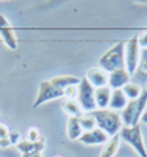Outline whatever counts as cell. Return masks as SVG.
<instances>
[{"instance_id": "obj_11", "label": "cell", "mask_w": 147, "mask_h": 157, "mask_svg": "<svg viewBox=\"0 0 147 157\" xmlns=\"http://www.w3.org/2000/svg\"><path fill=\"white\" fill-rule=\"evenodd\" d=\"M107 72H105L102 68H91L87 72V81L90 82L94 88H102V87H107Z\"/></svg>"}, {"instance_id": "obj_7", "label": "cell", "mask_w": 147, "mask_h": 157, "mask_svg": "<svg viewBox=\"0 0 147 157\" xmlns=\"http://www.w3.org/2000/svg\"><path fill=\"white\" fill-rule=\"evenodd\" d=\"M60 97H65V93L62 90L56 88L50 81H43L40 84V87H38V93H37V97H35L33 107L37 109L38 106H41L44 103L52 101L55 98H60Z\"/></svg>"}, {"instance_id": "obj_22", "label": "cell", "mask_w": 147, "mask_h": 157, "mask_svg": "<svg viewBox=\"0 0 147 157\" xmlns=\"http://www.w3.org/2000/svg\"><path fill=\"white\" fill-rule=\"evenodd\" d=\"M28 141H31V143H37V141H40V140H43L41 135H40V131L35 129V128H31V129L28 131V138H27Z\"/></svg>"}, {"instance_id": "obj_5", "label": "cell", "mask_w": 147, "mask_h": 157, "mask_svg": "<svg viewBox=\"0 0 147 157\" xmlns=\"http://www.w3.org/2000/svg\"><path fill=\"white\" fill-rule=\"evenodd\" d=\"M94 87L90 82L87 81V78H81L79 84H78V104L83 109L84 113H91L94 110H97L96 107V100H94Z\"/></svg>"}, {"instance_id": "obj_17", "label": "cell", "mask_w": 147, "mask_h": 157, "mask_svg": "<svg viewBox=\"0 0 147 157\" xmlns=\"http://www.w3.org/2000/svg\"><path fill=\"white\" fill-rule=\"evenodd\" d=\"M134 76H135V79L138 78L141 82L147 84V48H141L140 63H138V68L135 71Z\"/></svg>"}, {"instance_id": "obj_8", "label": "cell", "mask_w": 147, "mask_h": 157, "mask_svg": "<svg viewBox=\"0 0 147 157\" xmlns=\"http://www.w3.org/2000/svg\"><path fill=\"white\" fill-rule=\"evenodd\" d=\"M0 38L7 48H10V50L18 48V38L15 34V29L12 28L6 16L2 13H0Z\"/></svg>"}, {"instance_id": "obj_24", "label": "cell", "mask_w": 147, "mask_h": 157, "mask_svg": "<svg viewBox=\"0 0 147 157\" xmlns=\"http://www.w3.org/2000/svg\"><path fill=\"white\" fill-rule=\"evenodd\" d=\"M138 44L141 48H147V29H144L141 34H138Z\"/></svg>"}, {"instance_id": "obj_26", "label": "cell", "mask_w": 147, "mask_h": 157, "mask_svg": "<svg viewBox=\"0 0 147 157\" xmlns=\"http://www.w3.org/2000/svg\"><path fill=\"white\" fill-rule=\"evenodd\" d=\"M22 157H43L41 153H28V154H22Z\"/></svg>"}, {"instance_id": "obj_2", "label": "cell", "mask_w": 147, "mask_h": 157, "mask_svg": "<svg viewBox=\"0 0 147 157\" xmlns=\"http://www.w3.org/2000/svg\"><path fill=\"white\" fill-rule=\"evenodd\" d=\"M147 110V85L143 88V93L138 98L130 100L125 109L121 112V119L124 126H135L138 125L141 115Z\"/></svg>"}, {"instance_id": "obj_23", "label": "cell", "mask_w": 147, "mask_h": 157, "mask_svg": "<svg viewBox=\"0 0 147 157\" xmlns=\"http://www.w3.org/2000/svg\"><path fill=\"white\" fill-rule=\"evenodd\" d=\"M65 97H68L69 100H72L74 97L78 96V85H75V87H69V88H66L65 91Z\"/></svg>"}, {"instance_id": "obj_20", "label": "cell", "mask_w": 147, "mask_h": 157, "mask_svg": "<svg viewBox=\"0 0 147 157\" xmlns=\"http://www.w3.org/2000/svg\"><path fill=\"white\" fill-rule=\"evenodd\" d=\"M122 91H124L125 97L128 98V101H130V100H135V98H138V97L141 96V93H143V88H141L138 84L128 82L125 87L122 88Z\"/></svg>"}, {"instance_id": "obj_4", "label": "cell", "mask_w": 147, "mask_h": 157, "mask_svg": "<svg viewBox=\"0 0 147 157\" xmlns=\"http://www.w3.org/2000/svg\"><path fill=\"white\" fill-rule=\"evenodd\" d=\"M119 138L125 141L126 144H130L133 150L137 151V154L140 157H147V148L144 145L140 123L135 126H122V129L119 131Z\"/></svg>"}, {"instance_id": "obj_10", "label": "cell", "mask_w": 147, "mask_h": 157, "mask_svg": "<svg viewBox=\"0 0 147 157\" xmlns=\"http://www.w3.org/2000/svg\"><path fill=\"white\" fill-rule=\"evenodd\" d=\"M79 141L85 145H100V144H106L109 141V137L106 135L102 129L88 131V132H83V135L79 137Z\"/></svg>"}, {"instance_id": "obj_15", "label": "cell", "mask_w": 147, "mask_h": 157, "mask_svg": "<svg viewBox=\"0 0 147 157\" xmlns=\"http://www.w3.org/2000/svg\"><path fill=\"white\" fill-rule=\"evenodd\" d=\"M18 150L21 151L22 154H28V153H41V150H44V140H40L37 143H31L28 140L19 141L16 144Z\"/></svg>"}, {"instance_id": "obj_16", "label": "cell", "mask_w": 147, "mask_h": 157, "mask_svg": "<svg viewBox=\"0 0 147 157\" xmlns=\"http://www.w3.org/2000/svg\"><path fill=\"white\" fill-rule=\"evenodd\" d=\"M83 128H81V123H79V117H69L68 119V125H66V134L68 138L75 141L79 140V137L83 135Z\"/></svg>"}, {"instance_id": "obj_1", "label": "cell", "mask_w": 147, "mask_h": 157, "mask_svg": "<svg viewBox=\"0 0 147 157\" xmlns=\"http://www.w3.org/2000/svg\"><path fill=\"white\" fill-rule=\"evenodd\" d=\"M93 117L96 119V126L99 129H102L109 138L118 135L119 131L122 129V119L121 115L110 109H103V110H94L91 112Z\"/></svg>"}, {"instance_id": "obj_12", "label": "cell", "mask_w": 147, "mask_h": 157, "mask_svg": "<svg viewBox=\"0 0 147 157\" xmlns=\"http://www.w3.org/2000/svg\"><path fill=\"white\" fill-rule=\"evenodd\" d=\"M112 96V90L109 87H102V88L94 90V100H96V107L99 110L109 109V101Z\"/></svg>"}, {"instance_id": "obj_18", "label": "cell", "mask_w": 147, "mask_h": 157, "mask_svg": "<svg viewBox=\"0 0 147 157\" xmlns=\"http://www.w3.org/2000/svg\"><path fill=\"white\" fill-rule=\"evenodd\" d=\"M119 140H121V138H119V134L112 138H109V141L105 144V148L102 150L100 157H113L115 156L119 148Z\"/></svg>"}, {"instance_id": "obj_14", "label": "cell", "mask_w": 147, "mask_h": 157, "mask_svg": "<svg viewBox=\"0 0 147 157\" xmlns=\"http://www.w3.org/2000/svg\"><path fill=\"white\" fill-rule=\"evenodd\" d=\"M50 82H52L56 88L65 91V90L69 88V87L78 85V84H79V78H77V76H74V75H60V76L53 78V79H50Z\"/></svg>"}, {"instance_id": "obj_9", "label": "cell", "mask_w": 147, "mask_h": 157, "mask_svg": "<svg viewBox=\"0 0 147 157\" xmlns=\"http://www.w3.org/2000/svg\"><path fill=\"white\" fill-rule=\"evenodd\" d=\"M131 79L126 69H116L107 75V87L110 90H122Z\"/></svg>"}, {"instance_id": "obj_25", "label": "cell", "mask_w": 147, "mask_h": 157, "mask_svg": "<svg viewBox=\"0 0 147 157\" xmlns=\"http://www.w3.org/2000/svg\"><path fill=\"white\" fill-rule=\"evenodd\" d=\"M7 140H9L10 145H16V144L21 141V140H19V134H18V132H9V135H7Z\"/></svg>"}, {"instance_id": "obj_21", "label": "cell", "mask_w": 147, "mask_h": 157, "mask_svg": "<svg viewBox=\"0 0 147 157\" xmlns=\"http://www.w3.org/2000/svg\"><path fill=\"white\" fill-rule=\"evenodd\" d=\"M79 123H81V128L84 132H88V131L96 129V119L93 117L91 113H83L81 117H79Z\"/></svg>"}, {"instance_id": "obj_6", "label": "cell", "mask_w": 147, "mask_h": 157, "mask_svg": "<svg viewBox=\"0 0 147 157\" xmlns=\"http://www.w3.org/2000/svg\"><path fill=\"white\" fill-rule=\"evenodd\" d=\"M141 56V47L138 44V34H134L125 43V69L130 75H134L138 68Z\"/></svg>"}, {"instance_id": "obj_19", "label": "cell", "mask_w": 147, "mask_h": 157, "mask_svg": "<svg viewBox=\"0 0 147 157\" xmlns=\"http://www.w3.org/2000/svg\"><path fill=\"white\" fill-rule=\"evenodd\" d=\"M62 107L69 115V117H81V115L84 113L83 109L79 107L78 101H75V100H65L62 103Z\"/></svg>"}, {"instance_id": "obj_27", "label": "cell", "mask_w": 147, "mask_h": 157, "mask_svg": "<svg viewBox=\"0 0 147 157\" xmlns=\"http://www.w3.org/2000/svg\"><path fill=\"white\" fill-rule=\"evenodd\" d=\"M141 122H144L147 125V110L146 112H144V113H143V115H141V119H140Z\"/></svg>"}, {"instance_id": "obj_3", "label": "cell", "mask_w": 147, "mask_h": 157, "mask_svg": "<svg viewBox=\"0 0 147 157\" xmlns=\"http://www.w3.org/2000/svg\"><path fill=\"white\" fill-rule=\"evenodd\" d=\"M99 68L110 74L116 69H125V41H118L99 60Z\"/></svg>"}, {"instance_id": "obj_13", "label": "cell", "mask_w": 147, "mask_h": 157, "mask_svg": "<svg viewBox=\"0 0 147 157\" xmlns=\"http://www.w3.org/2000/svg\"><path fill=\"white\" fill-rule=\"evenodd\" d=\"M128 104V98L125 97L122 90H112V96L109 101V109L116 112V110H124Z\"/></svg>"}]
</instances>
